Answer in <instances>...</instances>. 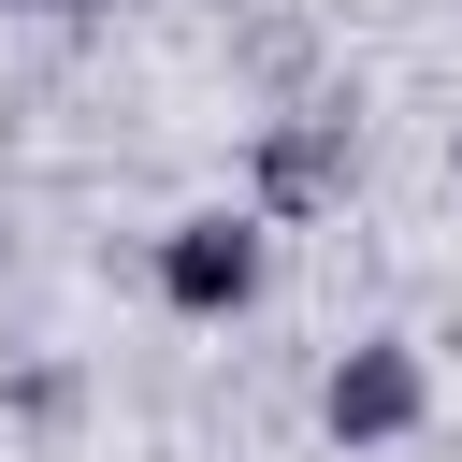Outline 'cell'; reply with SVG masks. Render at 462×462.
Returning a JSON list of instances; mask_svg holds the SVG:
<instances>
[{
    "mask_svg": "<svg viewBox=\"0 0 462 462\" xmlns=\"http://www.w3.org/2000/svg\"><path fill=\"white\" fill-rule=\"evenodd\" d=\"M318 419H332V448H390V433H419V419H433L419 346H346V361L318 375Z\"/></svg>",
    "mask_w": 462,
    "mask_h": 462,
    "instance_id": "cell-2",
    "label": "cell"
},
{
    "mask_svg": "<svg viewBox=\"0 0 462 462\" xmlns=\"http://www.w3.org/2000/svg\"><path fill=\"white\" fill-rule=\"evenodd\" d=\"M159 303L173 318H245L260 303V217H231V202L217 217H173L159 231Z\"/></svg>",
    "mask_w": 462,
    "mask_h": 462,
    "instance_id": "cell-1",
    "label": "cell"
},
{
    "mask_svg": "<svg viewBox=\"0 0 462 462\" xmlns=\"http://www.w3.org/2000/svg\"><path fill=\"white\" fill-rule=\"evenodd\" d=\"M318 173H332V144L303 130V144H274V202H318Z\"/></svg>",
    "mask_w": 462,
    "mask_h": 462,
    "instance_id": "cell-3",
    "label": "cell"
},
{
    "mask_svg": "<svg viewBox=\"0 0 462 462\" xmlns=\"http://www.w3.org/2000/svg\"><path fill=\"white\" fill-rule=\"evenodd\" d=\"M448 173H462V144H448Z\"/></svg>",
    "mask_w": 462,
    "mask_h": 462,
    "instance_id": "cell-4",
    "label": "cell"
}]
</instances>
